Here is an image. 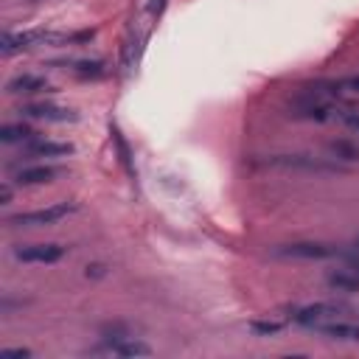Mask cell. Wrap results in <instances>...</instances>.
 Wrapping results in <instances>:
<instances>
[{"label":"cell","mask_w":359,"mask_h":359,"mask_svg":"<svg viewBox=\"0 0 359 359\" xmlns=\"http://www.w3.org/2000/svg\"><path fill=\"white\" fill-rule=\"evenodd\" d=\"M70 252L67 244H56V241H39V244H14L11 255L20 264H56Z\"/></svg>","instance_id":"cell-8"},{"label":"cell","mask_w":359,"mask_h":359,"mask_svg":"<svg viewBox=\"0 0 359 359\" xmlns=\"http://www.w3.org/2000/svg\"><path fill=\"white\" fill-rule=\"evenodd\" d=\"M90 356H115V359H137V356H151V348L137 339L135 334L123 328H107L101 331L98 345L87 348Z\"/></svg>","instance_id":"cell-2"},{"label":"cell","mask_w":359,"mask_h":359,"mask_svg":"<svg viewBox=\"0 0 359 359\" xmlns=\"http://www.w3.org/2000/svg\"><path fill=\"white\" fill-rule=\"evenodd\" d=\"M6 93L8 95H45V93H56V87L36 73H17L6 81Z\"/></svg>","instance_id":"cell-12"},{"label":"cell","mask_w":359,"mask_h":359,"mask_svg":"<svg viewBox=\"0 0 359 359\" xmlns=\"http://www.w3.org/2000/svg\"><path fill=\"white\" fill-rule=\"evenodd\" d=\"M20 118H31V121H48V123H65V121H76V112L70 107H59L50 101H28L20 109Z\"/></svg>","instance_id":"cell-10"},{"label":"cell","mask_w":359,"mask_h":359,"mask_svg":"<svg viewBox=\"0 0 359 359\" xmlns=\"http://www.w3.org/2000/svg\"><path fill=\"white\" fill-rule=\"evenodd\" d=\"M325 286H328L331 292L353 294V292H359V272L351 269V266H345V264H339L337 269H331V272L325 275Z\"/></svg>","instance_id":"cell-15"},{"label":"cell","mask_w":359,"mask_h":359,"mask_svg":"<svg viewBox=\"0 0 359 359\" xmlns=\"http://www.w3.org/2000/svg\"><path fill=\"white\" fill-rule=\"evenodd\" d=\"M339 123H342V126H348L351 132H356V135H359V109L345 107V109L339 112Z\"/></svg>","instance_id":"cell-19"},{"label":"cell","mask_w":359,"mask_h":359,"mask_svg":"<svg viewBox=\"0 0 359 359\" xmlns=\"http://www.w3.org/2000/svg\"><path fill=\"white\" fill-rule=\"evenodd\" d=\"M247 331L255 334V337H275V334L283 331V323H278V320H252L247 325Z\"/></svg>","instance_id":"cell-18"},{"label":"cell","mask_w":359,"mask_h":359,"mask_svg":"<svg viewBox=\"0 0 359 359\" xmlns=\"http://www.w3.org/2000/svg\"><path fill=\"white\" fill-rule=\"evenodd\" d=\"M348 104H339V101H328V98H320V95H309L303 93L292 107H289V115L294 121H309V123H339V112L345 109Z\"/></svg>","instance_id":"cell-4"},{"label":"cell","mask_w":359,"mask_h":359,"mask_svg":"<svg viewBox=\"0 0 359 359\" xmlns=\"http://www.w3.org/2000/svg\"><path fill=\"white\" fill-rule=\"evenodd\" d=\"M0 140L6 143V146H28V143H34V140H39V132L31 126V123H3V129H0Z\"/></svg>","instance_id":"cell-16"},{"label":"cell","mask_w":359,"mask_h":359,"mask_svg":"<svg viewBox=\"0 0 359 359\" xmlns=\"http://www.w3.org/2000/svg\"><path fill=\"white\" fill-rule=\"evenodd\" d=\"M325 151L337 163H359V137H334L325 143Z\"/></svg>","instance_id":"cell-17"},{"label":"cell","mask_w":359,"mask_h":359,"mask_svg":"<svg viewBox=\"0 0 359 359\" xmlns=\"http://www.w3.org/2000/svg\"><path fill=\"white\" fill-rule=\"evenodd\" d=\"M76 149H73V143H67V140H34V143H28V146H22V160H62V157H70Z\"/></svg>","instance_id":"cell-11"},{"label":"cell","mask_w":359,"mask_h":359,"mask_svg":"<svg viewBox=\"0 0 359 359\" xmlns=\"http://www.w3.org/2000/svg\"><path fill=\"white\" fill-rule=\"evenodd\" d=\"M8 171H11V182H17V185H22V188H28V185H48V182H53L56 177H62L65 174V168L62 165H53V163H22V165H8Z\"/></svg>","instance_id":"cell-9"},{"label":"cell","mask_w":359,"mask_h":359,"mask_svg":"<svg viewBox=\"0 0 359 359\" xmlns=\"http://www.w3.org/2000/svg\"><path fill=\"white\" fill-rule=\"evenodd\" d=\"M3 353H6V356H31L28 348H3Z\"/></svg>","instance_id":"cell-21"},{"label":"cell","mask_w":359,"mask_h":359,"mask_svg":"<svg viewBox=\"0 0 359 359\" xmlns=\"http://www.w3.org/2000/svg\"><path fill=\"white\" fill-rule=\"evenodd\" d=\"M283 320L292 323V325H300V328H317L328 320H339V317H353L359 314L356 306L351 303H342V300H317V303H292V306H283Z\"/></svg>","instance_id":"cell-1"},{"label":"cell","mask_w":359,"mask_h":359,"mask_svg":"<svg viewBox=\"0 0 359 359\" xmlns=\"http://www.w3.org/2000/svg\"><path fill=\"white\" fill-rule=\"evenodd\" d=\"M53 67H62L79 79H104L107 76V65L101 59H56L50 62Z\"/></svg>","instance_id":"cell-14"},{"label":"cell","mask_w":359,"mask_h":359,"mask_svg":"<svg viewBox=\"0 0 359 359\" xmlns=\"http://www.w3.org/2000/svg\"><path fill=\"white\" fill-rule=\"evenodd\" d=\"M73 210H76L73 202H56V205H48V208H36V210H25V213L8 216L6 224H8V227H42V224H56V222L67 219Z\"/></svg>","instance_id":"cell-7"},{"label":"cell","mask_w":359,"mask_h":359,"mask_svg":"<svg viewBox=\"0 0 359 359\" xmlns=\"http://www.w3.org/2000/svg\"><path fill=\"white\" fill-rule=\"evenodd\" d=\"M314 331L323 334L325 339H334V342H359V320H353V317L328 320V323L317 325Z\"/></svg>","instance_id":"cell-13"},{"label":"cell","mask_w":359,"mask_h":359,"mask_svg":"<svg viewBox=\"0 0 359 359\" xmlns=\"http://www.w3.org/2000/svg\"><path fill=\"white\" fill-rule=\"evenodd\" d=\"M356 250H359V238H356Z\"/></svg>","instance_id":"cell-24"},{"label":"cell","mask_w":359,"mask_h":359,"mask_svg":"<svg viewBox=\"0 0 359 359\" xmlns=\"http://www.w3.org/2000/svg\"><path fill=\"white\" fill-rule=\"evenodd\" d=\"M59 45L65 42V34L45 31V28H28V31H6L3 36V56H14L20 50H28L34 45Z\"/></svg>","instance_id":"cell-6"},{"label":"cell","mask_w":359,"mask_h":359,"mask_svg":"<svg viewBox=\"0 0 359 359\" xmlns=\"http://www.w3.org/2000/svg\"><path fill=\"white\" fill-rule=\"evenodd\" d=\"M163 6H165V0H151V3H149V14H151V17H154V14H160V11H163Z\"/></svg>","instance_id":"cell-23"},{"label":"cell","mask_w":359,"mask_h":359,"mask_svg":"<svg viewBox=\"0 0 359 359\" xmlns=\"http://www.w3.org/2000/svg\"><path fill=\"white\" fill-rule=\"evenodd\" d=\"M269 168H289V171H314V174H334L342 171L337 160L325 157H311V154H269L264 160Z\"/></svg>","instance_id":"cell-5"},{"label":"cell","mask_w":359,"mask_h":359,"mask_svg":"<svg viewBox=\"0 0 359 359\" xmlns=\"http://www.w3.org/2000/svg\"><path fill=\"white\" fill-rule=\"evenodd\" d=\"M339 87H342V93H356V95H359V76L339 79Z\"/></svg>","instance_id":"cell-20"},{"label":"cell","mask_w":359,"mask_h":359,"mask_svg":"<svg viewBox=\"0 0 359 359\" xmlns=\"http://www.w3.org/2000/svg\"><path fill=\"white\" fill-rule=\"evenodd\" d=\"M269 255L283 261H342L345 250L325 241H286L269 247Z\"/></svg>","instance_id":"cell-3"},{"label":"cell","mask_w":359,"mask_h":359,"mask_svg":"<svg viewBox=\"0 0 359 359\" xmlns=\"http://www.w3.org/2000/svg\"><path fill=\"white\" fill-rule=\"evenodd\" d=\"M8 199H11V185H8V182H3V188H0V202H3V205H8Z\"/></svg>","instance_id":"cell-22"}]
</instances>
